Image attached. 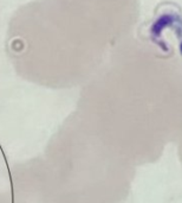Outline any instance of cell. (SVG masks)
Listing matches in <instances>:
<instances>
[{"instance_id":"6da1fadb","label":"cell","mask_w":182,"mask_h":203,"mask_svg":"<svg viewBox=\"0 0 182 203\" xmlns=\"http://www.w3.org/2000/svg\"><path fill=\"white\" fill-rule=\"evenodd\" d=\"M127 13V0H33L11 18L6 51L20 72L44 77L108 51Z\"/></svg>"}]
</instances>
